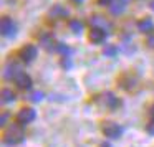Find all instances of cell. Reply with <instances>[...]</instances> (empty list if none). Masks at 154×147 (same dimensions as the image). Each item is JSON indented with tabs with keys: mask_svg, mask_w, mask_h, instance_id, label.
I'll return each instance as SVG.
<instances>
[{
	"mask_svg": "<svg viewBox=\"0 0 154 147\" xmlns=\"http://www.w3.org/2000/svg\"><path fill=\"white\" fill-rule=\"evenodd\" d=\"M25 139V130L22 129V124H12L4 136V142L7 146H17Z\"/></svg>",
	"mask_w": 154,
	"mask_h": 147,
	"instance_id": "obj_1",
	"label": "cell"
},
{
	"mask_svg": "<svg viewBox=\"0 0 154 147\" xmlns=\"http://www.w3.org/2000/svg\"><path fill=\"white\" fill-rule=\"evenodd\" d=\"M96 101L101 104V106L108 107V109H118V106L121 104V101L118 99V96H114L111 91H106V93L100 94V96L96 98Z\"/></svg>",
	"mask_w": 154,
	"mask_h": 147,
	"instance_id": "obj_2",
	"label": "cell"
},
{
	"mask_svg": "<svg viewBox=\"0 0 154 147\" xmlns=\"http://www.w3.org/2000/svg\"><path fill=\"white\" fill-rule=\"evenodd\" d=\"M101 130H103L104 136L111 137V139H118V137H121V134H123V127L118 126L113 121H106V122L103 124V127H101Z\"/></svg>",
	"mask_w": 154,
	"mask_h": 147,
	"instance_id": "obj_3",
	"label": "cell"
},
{
	"mask_svg": "<svg viewBox=\"0 0 154 147\" xmlns=\"http://www.w3.org/2000/svg\"><path fill=\"white\" fill-rule=\"evenodd\" d=\"M0 28H2V35L7 37V38H14L15 35H17V23H15L10 17H4V18H2Z\"/></svg>",
	"mask_w": 154,
	"mask_h": 147,
	"instance_id": "obj_4",
	"label": "cell"
},
{
	"mask_svg": "<svg viewBox=\"0 0 154 147\" xmlns=\"http://www.w3.org/2000/svg\"><path fill=\"white\" fill-rule=\"evenodd\" d=\"M37 53H38L37 46H33V45H25V46H22L18 50V56H20V60L23 63H32L37 58Z\"/></svg>",
	"mask_w": 154,
	"mask_h": 147,
	"instance_id": "obj_5",
	"label": "cell"
},
{
	"mask_svg": "<svg viewBox=\"0 0 154 147\" xmlns=\"http://www.w3.org/2000/svg\"><path fill=\"white\" fill-rule=\"evenodd\" d=\"M35 117H37V114H35V109H32V107H22V109L18 111V114H17V121H18V124H22V126L32 122Z\"/></svg>",
	"mask_w": 154,
	"mask_h": 147,
	"instance_id": "obj_6",
	"label": "cell"
},
{
	"mask_svg": "<svg viewBox=\"0 0 154 147\" xmlns=\"http://www.w3.org/2000/svg\"><path fill=\"white\" fill-rule=\"evenodd\" d=\"M23 73L22 71V64L20 63H17V61H8L7 64H5V68H4V74H5V78H17V76H20V74Z\"/></svg>",
	"mask_w": 154,
	"mask_h": 147,
	"instance_id": "obj_7",
	"label": "cell"
},
{
	"mask_svg": "<svg viewBox=\"0 0 154 147\" xmlns=\"http://www.w3.org/2000/svg\"><path fill=\"white\" fill-rule=\"evenodd\" d=\"M106 32L101 30V28H96V27H91L90 33H88V40H90V43L93 45H101L104 40H106Z\"/></svg>",
	"mask_w": 154,
	"mask_h": 147,
	"instance_id": "obj_8",
	"label": "cell"
},
{
	"mask_svg": "<svg viewBox=\"0 0 154 147\" xmlns=\"http://www.w3.org/2000/svg\"><path fill=\"white\" fill-rule=\"evenodd\" d=\"M38 43H40L47 51H53V50H57V46H58L55 38L51 37V33H42L40 38H38Z\"/></svg>",
	"mask_w": 154,
	"mask_h": 147,
	"instance_id": "obj_9",
	"label": "cell"
},
{
	"mask_svg": "<svg viewBox=\"0 0 154 147\" xmlns=\"http://www.w3.org/2000/svg\"><path fill=\"white\" fill-rule=\"evenodd\" d=\"M15 84H17L18 89H22V91H28V89L32 88V84H33V81H32V78L28 76L27 73H22L20 76L15 78Z\"/></svg>",
	"mask_w": 154,
	"mask_h": 147,
	"instance_id": "obj_10",
	"label": "cell"
},
{
	"mask_svg": "<svg viewBox=\"0 0 154 147\" xmlns=\"http://www.w3.org/2000/svg\"><path fill=\"white\" fill-rule=\"evenodd\" d=\"M90 23H91V27L101 28V30H104V28H111V23L104 17H101V15H93V17H90Z\"/></svg>",
	"mask_w": 154,
	"mask_h": 147,
	"instance_id": "obj_11",
	"label": "cell"
},
{
	"mask_svg": "<svg viewBox=\"0 0 154 147\" xmlns=\"http://www.w3.org/2000/svg\"><path fill=\"white\" fill-rule=\"evenodd\" d=\"M119 84L124 88V89L131 91V89H134V88H136L137 81H136V78L131 76V74H123V76L119 78Z\"/></svg>",
	"mask_w": 154,
	"mask_h": 147,
	"instance_id": "obj_12",
	"label": "cell"
},
{
	"mask_svg": "<svg viewBox=\"0 0 154 147\" xmlns=\"http://www.w3.org/2000/svg\"><path fill=\"white\" fill-rule=\"evenodd\" d=\"M48 15H50L51 18H55V20H58V18H65L68 15V10L65 7H61L60 4L53 5V7L50 8V12H48Z\"/></svg>",
	"mask_w": 154,
	"mask_h": 147,
	"instance_id": "obj_13",
	"label": "cell"
},
{
	"mask_svg": "<svg viewBox=\"0 0 154 147\" xmlns=\"http://www.w3.org/2000/svg\"><path fill=\"white\" fill-rule=\"evenodd\" d=\"M137 30L143 32V33H152L154 22L151 20V18H143V20L137 22Z\"/></svg>",
	"mask_w": 154,
	"mask_h": 147,
	"instance_id": "obj_14",
	"label": "cell"
},
{
	"mask_svg": "<svg viewBox=\"0 0 154 147\" xmlns=\"http://www.w3.org/2000/svg\"><path fill=\"white\" fill-rule=\"evenodd\" d=\"M126 8V0H116V2H113V4L109 5V10L113 15H119L123 14V10Z\"/></svg>",
	"mask_w": 154,
	"mask_h": 147,
	"instance_id": "obj_15",
	"label": "cell"
},
{
	"mask_svg": "<svg viewBox=\"0 0 154 147\" xmlns=\"http://www.w3.org/2000/svg\"><path fill=\"white\" fill-rule=\"evenodd\" d=\"M57 51H58V53H61V56H71V55L75 53L73 48H70L68 45H65V43H58Z\"/></svg>",
	"mask_w": 154,
	"mask_h": 147,
	"instance_id": "obj_16",
	"label": "cell"
},
{
	"mask_svg": "<svg viewBox=\"0 0 154 147\" xmlns=\"http://www.w3.org/2000/svg\"><path fill=\"white\" fill-rule=\"evenodd\" d=\"M2 101H4V103H14L15 93L12 89H8V88H4V89H2Z\"/></svg>",
	"mask_w": 154,
	"mask_h": 147,
	"instance_id": "obj_17",
	"label": "cell"
},
{
	"mask_svg": "<svg viewBox=\"0 0 154 147\" xmlns=\"http://www.w3.org/2000/svg\"><path fill=\"white\" fill-rule=\"evenodd\" d=\"M68 27H70V30L73 32V33L80 35L81 32H83V22H80V20H70Z\"/></svg>",
	"mask_w": 154,
	"mask_h": 147,
	"instance_id": "obj_18",
	"label": "cell"
},
{
	"mask_svg": "<svg viewBox=\"0 0 154 147\" xmlns=\"http://www.w3.org/2000/svg\"><path fill=\"white\" fill-rule=\"evenodd\" d=\"M116 53H118V46H114V45H106V46L103 48V55L108 58L116 56Z\"/></svg>",
	"mask_w": 154,
	"mask_h": 147,
	"instance_id": "obj_19",
	"label": "cell"
},
{
	"mask_svg": "<svg viewBox=\"0 0 154 147\" xmlns=\"http://www.w3.org/2000/svg\"><path fill=\"white\" fill-rule=\"evenodd\" d=\"M43 98H45L43 91H33V93L28 96V101H32V103H40Z\"/></svg>",
	"mask_w": 154,
	"mask_h": 147,
	"instance_id": "obj_20",
	"label": "cell"
},
{
	"mask_svg": "<svg viewBox=\"0 0 154 147\" xmlns=\"http://www.w3.org/2000/svg\"><path fill=\"white\" fill-rule=\"evenodd\" d=\"M61 66H63L65 70H71V68H73L71 56H63V58H61Z\"/></svg>",
	"mask_w": 154,
	"mask_h": 147,
	"instance_id": "obj_21",
	"label": "cell"
},
{
	"mask_svg": "<svg viewBox=\"0 0 154 147\" xmlns=\"http://www.w3.org/2000/svg\"><path fill=\"white\" fill-rule=\"evenodd\" d=\"M146 130H147L149 136H154V121H151V122L146 126Z\"/></svg>",
	"mask_w": 154,
	"mask_h": 147,
	"instance_id": "obj_22",
	"label": "cell"
},
{
	"mask_svg": "<svg viewBox=\"0 0 154 147\" xmlns=\"http://www.w3.org/2000/svg\"><path fill=\"white\" fill-rule=\"evenodd\" d=\"M8 117H10V114L4 112V114H2V117H0V124H2V126H5V124H7V121H8Z\"/></svg>",
	"mask_w": 154,
	"mask_h": 147,
	"instance_id": "obj_23",
	"label": "cell"
},
{
	"mask_svg": "<svg viewBox=\"0 0 154 147\" xmlns=\"http://www.w3.org/2000/svg\"><path fill=\"white\" fill-rule=\"evenodd\" d=\"M146 43L149 48H154V35H149V37L146 38Z\"/></svg>",
	"mask_w": 154,
	"mask_h": 147,
	"instance_id": "obj_24",
	"label": "cell"
},
{
	"mask_svg": "<svg viewBox=\"0 0 154 147\" xmlns=\"http://www.w3.org/2000/svg\"><path fill=\"white\" fill-rule=\"evenodd\" d=\"M113 2H114V0H98V4H100V5H111Z\"/></svg>",
	"mask_w": 154,
	"mask_h": 147,
	"instance_id": "obj_25",
	"label": "cell"
},
{
	"mask_svg": "<svg viewBox=\"0 0 154 147\" xmlns=\"http://www.w3.org/2000/svg\"><path fill=\"white\" fill-rule=\"evenodd\" d=\"M149 116H151V121H154V104L149 107Z\"/></svg>",
	"mask_w": 154,
	"mask_h": 147,
	"instance_id": "obj_26",
	"label": "cell"
},
{
	"mask_svg": "<svg viewBox=\"0 0 154 147\" xmlns=\"http://www.w3.org/2000/svg\"><path fill=\"white\" fill-rule=\"evenodd\" d=\"M83 0H71V4H75V5H80Z\"/></svg>",
	"mask_w": 154,
	"mask_h": 147,
	"instance_id": "obj_27",
	"label": "cell"
},
{
	"mask_svg": "<svg viewBox=\"0 0 154 147\" xmlns=\"http://www.w3.org/2000/svg\"><path fill=\"white\" fill-rule=\"evenodd\" d=\"M100 147H113V146H111V144H108V142H103Z\"/></svg>",
	"mask_w": 154,
	"mask_h": 147,
	"instance_id": "obj_28",
	"label": "cell"
},
{
	"mask_svg": "<svg viewBox=\"0 0 154 147\" xmlns=\"http://www.w3.org/2000/svg\"><path fill=\"white\" fill-rule=\"evenodd\" d=\"M151 8H152V10H154V0H152V2H151Z\"/></svg>",
	"mask_w": 154,
	"mask_h": 147,
	"instance_id": "obj_29",
	"label": "cell"
}]
</instances>
